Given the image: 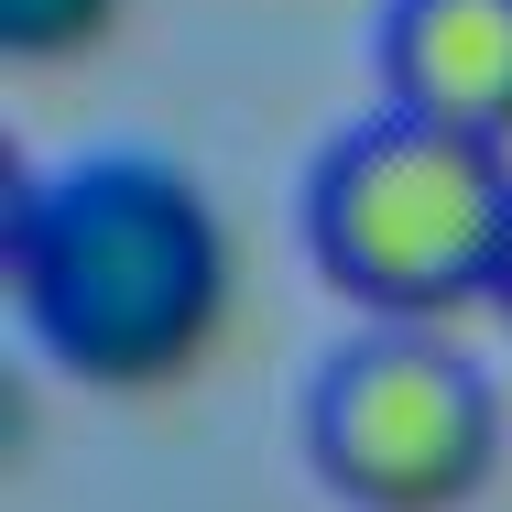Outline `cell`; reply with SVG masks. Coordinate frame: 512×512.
Returning <instances> with one entry per match:
<instances>
[{"instance_id": "cell-1", "label": "cell", "mask_w": 512, "mask_h": 512, "mask_svg": "<svg viewBox=\"0 0 512 512\" xmlns=\"http://www.w3.org/2000/svg\"><path fill=\"white\" fill-rule=\"evenodd\" d=\"M0 262L33 349L99 393L197 371L229 316V229L197 175L153 153H88L44 186H11Z\"/></svg>"}, {"instance_id": "cell-2", "label": "cell", "mask_w": 512, "mask_h": 512, "mask_svg": "<svg viewBox=\"0 0 512 512\" xmlns=\"http://www.w3.org/2000/svg\"><path fill=\"white\" fill-rule=\"evenodd\" d=\"M306 240H316V273L349 306H371L382 327H436V316L502 295L512 142L447 131L425 109H382L327 142Z\"/></svg>"}, {"instance_id": "cell-3", "label": "cell", "mask_w": 512, "mask_h": 512, "mask_svg": "<svg viewBox=\"0 0 512 512\" xmlns=\"http://www.w3.org/2000/svg\"><path fill=\"white\" fill-rule=\"evenodd\" d=\"M306 458L349 512H469L502 469V404L436 327H371L316 371Z\"/></svg>"}, {"instance_id": "cell-4", "label": "cell", "mask_w": 512, "mask_h": 512, "mask_svg": "<svg viewBox=\"0 0 512 512\" xmlns=\"http://www.w3.org/2000/svg\"><path fill=\"white\" fill-rule=\"evenodd\" d=\"M382 88H393V109L512 142V0H393Z\"/></svg>"}, {"instance_id": "cell-5", "label": "cell", "mask_w": 512, "mask_h": 512, "mask_svg": "<svg viewBox=\"0 0 512 512\" xmlns=\"http://www.w3.org/2000/svg\"><path fill=\"white\" fill-rule=\"evenodd\" d=\"M109 11H120V0H0V55L55 66V55H77V44H99Z\"/></svg>"}, {"instance_id": "cell-6", "label": "cell", "mask_w": 512, "mask_h": 512, "mask_svg": "<svg viewBox=\"0 0 512 512\" xmlns=\"http://www.w3.org/2000/svg\"><path fill=\"white\" fill-rule=\"evenodd\" d=\"M491 306H502V316H512V251H502V295H491Z\"/></svg>"}]
</instances>
